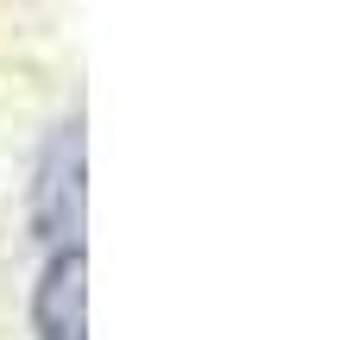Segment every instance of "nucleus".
Instances as JSON below:
<instances>
[{"mask_svg":"<svg viewBox=\"0 0 359 340\" xmlns=\"http://www.w3.org/2000/svg\"><path fill=\"white\" fill-rule=\"evenodd\" d=\"M32 221L44 240H63L82 227V126H57L50 151L38 164V196H32Z\"/></svg>","mask_w":359,"mask_h":340,"instance_id":"2","label":"nucleus"},{"mask_svg":"<svg viewBox=\"0 0 359 340\" xmlns=\"http://www.w3.org/2000/svg\"><path fill=\"white\" fill-rule=\"evenodd\" d=\"M32 328L38 340H88V259L82 246H57L38 290H32Z\"/></svg>","mask_w":359,"mask_h":340,"instance_id":"1","label":"nucleus"}]
</instances>
